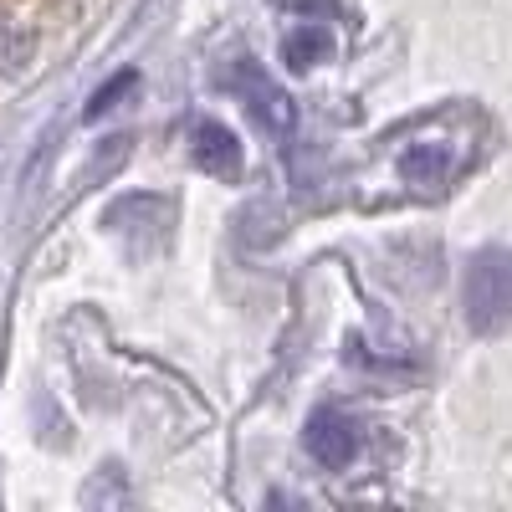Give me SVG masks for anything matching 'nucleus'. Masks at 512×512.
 <instances>
[{
  "mask_svg": "<svg viewBox=\"0 0 512 512\" xmlns=\"http://www.w3.org/2000/svg\"><path fill=\"white\" fill-rule=\"evenodd\" d=\"M221 88L241 98V108L251 113V123L262 128V134H292L297 123V103L287 98L282 82H272L262 67H256L251 57H236L226 72H221Z\"/></svg>",
  "mask_w": 512,
  "mask_h": 512,
  "instance_id": "1",
  "label": "nucleus"
},
{
  "mask_svg": "<svg viewBox=\"0 0 512 512\" xmlns=\"http://www.w3.org/2000/svg\"><path fill=\"white\" fill-rule=\"evenodd\" d=\"M400 175L415 190H441L451 175V149L446 144H410L400 149Z\"/></svg>",
  "mask_w": 512,
  "mask_h": 512,
  "instance_id": "6",
  "label": "nucleus"
},
{
  "mask_svg": "<svg viewBox=\"0 0 512 512\" xmlns=\"http://www.w3.org/2000/svg\"><path fill=\"white\" fill-rule=\"evenodd\" d=\"M333 62V31L323 21H303L282 36V67L287 72H318Z\"/></svg>",
  "mask_w": 512,
  "mask_h": 512,
  "instance_id": "5",
  "label": "nucleus"
},
{
  "mask_svg": "<svg viewBox=\"0 0 512 512\" xmlns=\"http://www.w3.org/2000/svg\"><path fill=\"white\" fill-rule=\"evenodd\" d=\"M303 441H308V456H313L318 466H328V472H344V466L359 456V425H354L344 410H313Z\"/></svg>",
  "mask_w": 512,
  "mask_h": 512,
  "instance_id": "4",
  "label": "nucleus"
},
{
  "mask_svg": "<svg viewBox=\"0 0 512 512\" xmlns=\"http://www.w3.org/2000/svg\"><path fill=\"white\" fill-rule=\"evenodd\" d=\"M134 93H139V72H134V67H123V72H113V77L103 82V88L88 98L82 118H88V123H98V118H108L113 108H123V98H134Z\"/></svg>",
  "mask_w": 512,
  "mask_h": 512,
  "instance_id": "7",
  "label": "nucleus"
},
{
  "mask_svg": "<svg viewBox=\"0 0 512 512\" xmlns=\"http://www.w3.org/2000/svg\"><path fill=\"white\" fill-rule=\"evenodd\" d=\"M190 159L205 169L210 180H226V185H236L241 169H246L241 139L231 134L226 123H216V118H200V123H195V134H190Z\"/></svg>",
  "mask_w": 512,
  "mask_h": 512,
  "instance_id": "3",
  "label": "nucleus"
},
{
  "mask_svg": "<svg viewBox=\"0 0 512 512\" xmlns=\"http://www.w3.org/2000/svg\"><path fill=\"white\" fill-rule=\"evenodd\" d=\"M26 57H31V31L16 16L0 11V77H16L26 67Z\"/></svg>",
  "mask_w": 512,
  "mask_h": 512,
  "instance_id": "8",
  "label": "nucleus"
},
{
  "mask_svg": "<svg viewBox=\"0 0 512 512\" xmlns=\"http://www.w3.org/2000/svg\"><path fill=\"white\" fill-rule=\"evenodd\" d=\"M512 313V272H507V251L487 246L472 256L466 272V323L477 333H502Z\"/></svg>",
  "mask_w": 512,
  "mask_h": 512,
  "instance_id": "2",
  "label": "nucleus"
}]
</instances>
